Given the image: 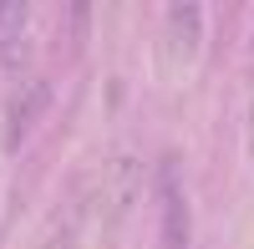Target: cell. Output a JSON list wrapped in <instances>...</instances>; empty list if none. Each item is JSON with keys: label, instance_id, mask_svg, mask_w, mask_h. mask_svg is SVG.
<instances>
[{"label": "cell", "instance_id": "obj_1", "mask_svg": "<svg viewBox=\"0 0 254 249\" xmlns=\"http://www.w3.org/2000/svg\"><path fill=\"white\" fill-rule=\"evenodd\" d=\"M158 203H163V249H188L193 219H188V198L178 188V163L173 158H163V168H158Z\"/></svg>", "mask_w": 254, "mask_h": 249}, {"label": "cell", "instance_id": "obj_2", "mask_svg": "<svg viewBox=\"0 0 254 249\" xmlns=\"http://www.w3.org/2000/svg\"><path fill=\"white\" fill-rule=\"evenodd\" d=\"M137 193H142V163L137 158H112L102 168V183H97V209L107 219H122L137 203Z\"/></svg>", "mask_w": 254, "mask_h": 249}, {"label": "cell", "instance_id": "obj_3", "mask_svg": "<svg viewBox=\"0 0 254 249\" xmlns=\"http://www.w3.org/2000/svg\"><path fill=\"white\" fill-rule=\"evenodd\" d=\"M46 107H51V81H46V76L20 81V92L10 97V107H5V148H10V153L31 137V127L41 122Z\"/></svg>", "mask_w": 254, "mask_h": 249}, {"label": "cell", "instance_id": "obj_4", "mask_svg": "<svg viewBox=\"0 0 254 249\" xmlns=\"http://www.w3.org/2000/svg\"><path fill=\"white\" fill-rule=\"evenodd\" d=\"M26 36H31V5L26 0H0V66L20 71V61H26Z\"/></svg>", "mask_w": 254, "mask_h": 249}, {"label": "cell", "instance_id": "obj_5", "mask_svg": "<svg viewBox=\"0 0 254 249\" xmlns=\"http://www.w3.org/2000/svg\"><path fill=\"white\" fill-rule=\"evenodd\" d=\"M203 41V5L183 0V5H168V51L178 61H193Z\"/></svg>", "mask_w": 254, "mask_h": 249}, {"label": "cell", "instance_id": "obj_6", "mask_svg": "<svg viewBox=\"0 0 254 249\" xmlns=\"http://www.w3.org/2000/svg\"><path fill=\"white\" fill-rule=\"evenodd\" d=\"M41 249H76V229H71V224H51V229L46 234H41Z\"/></svg>", "mask_w": 254, "mask_h": 249}, {"label": "cell", "instance_id": "obj_7", "mask_svg": "<svg viewBox=\"0 0 254 249\" xmlns=\"http://www.w3.org/2000/svg\"><path fill=\"white\" fill-rule=\"evenodd\" d=\"M244 142H249V158H254V102H249V122H244Z\"/></svg>", "mask_w": 254, "mask_h": 249}, {"label": "cell", "instance_id": "obj_8", "mask_svg": "<svg viewBox=\"0 0 254 249\" xmlns=\"http://www.w3.org/2000/svg\"><path fill=\"white\" fill-rule=\"evenodd\" d=\"M249 66H254V51H249Z\"/></svg>", "mask_w": 254, "mask_h": 249}]
</instances>
